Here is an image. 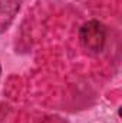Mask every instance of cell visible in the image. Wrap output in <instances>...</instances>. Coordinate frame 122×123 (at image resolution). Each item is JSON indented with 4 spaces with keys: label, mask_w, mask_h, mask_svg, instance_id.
Listing matches in <instances>:
<instances>
[{
    "label": "cell",
    "mask_w": 122,
    "mask_h": 123,
    "mask_svg": "<svg viewBox=\"0 0 122 123\" xmlns=\"http://www.w3.org/2000/svg\"><path fill=\"white\" fill-rule=\"evenodd\" d=\"M79 40L86 52L98 55L106 44V27L98 20H89L81 27Z\"/></svg>",
    "instance_id": "obj_1"
},
{
    "label": "cell",
    "mask_w": 122,
    "mask_h": 123,
    "mask_svg": "<svg viewBox=\"0 0 122 123\" xmlns=\"http://www.w3.org/2000/svg\"><path fill=\"white\" fill-rule=\"evenodd\" d=\"M22 0H0V34L9 29L17 12L20 10Z\"/></svg>",
    "instance_id": "obj_2"
},
{
    "label": "cell",
    "mask_w": 122,
    "mask_h": 123,
    "mask_svg": "<svg viewBox=\"0 0 122 123\" xmlns=\"http://www.w3.org/2000/svg\"><path fill=\"white\" fill-rule=\"evenodd\" d=\"M0 76H1V64H0Z\"/></svg>",
    "instance_id": "obj_3"
}]
</instances>
